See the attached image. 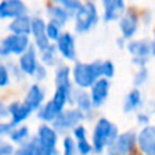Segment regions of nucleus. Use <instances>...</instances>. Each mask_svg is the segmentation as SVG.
<instances>
[{"instance_id":"42","label":"nucleus","mask_w":155,"mask_h":155,"mask_svg":"<svg viewBox=\"0 0 155 155\" xmlns=\"http://www.w3.org/2000/svg\"><path fill=\"white\" fill-rule=\"evenodd\" d=\"M12 124L8 121V123H4V121H0V137L3 136H7L8 132L11 131V128H12Z\"/></svg>"},{"instance_id":"10","label":"nucleus","mask_w":155,"mask_h":155,"mask_svg":"<svg viewBox=\"0 0 155 155\" xmlns=\"http://www.w3.org/2000/svg\"><path fill=\"white\" fill-rule=\"evenodd\" d=\"M139 15L135 11H125L118 19V29L125 40H132L139 30Z\"/></svg>"},{"instance_id":"7","label":"nucleus","mask_w":155,"mask_h":155,"mask_svg":"<svg viewBox=\"0 0 155 155\" xmlns=\"http://www.w3.org/2000/svg\"><path fill=\"white\" fill-rule=\"evenodd\" d=\"M137 147V134L135 131H125L118 134L114 142L106 148V151L112 155H127L135 151Z\"/></svg>"},{"instance_id":"5","label":"nucleus","mask_w":155,"mask_h":155,"mask_svg":"<svg viewBox=\"0 0 155 155\" xmlns=\"http://www.w3.org/2000/svg\"><path fill=\"white\" fill-rule=\"evenodd\" d=\"M87 117L88 116L78 107H70L63 109L51 124L59 134H67L68 131H72L78 124L83 123Z\"/></svg>"},{"instance_id":"31","label":"nucleus","mask_w":155,"mask_h":155,"mask_svg":"<svg viewBox=\"0 0 155 155\" xmlns=\"http://www.w3.org/2000/svg\"><path fill=\"white\" fill-rule=\"evenodd\" d=\"M101 74L104 78L112 79L116 74V65L112 60H102L101 61Z\"/></svg>"},{"instance_id":"38","label":"nucleus","mask_w":155,"mask_h":155,"mask_svg":"<svg viewBox=\"0 0 155 155\" xmlns=\"http://www.w3.org/2000/svg\"><path fill=\"white\" fill-rule=\"evenodd\" d=\"M15 153V147L14 144H11L10 142L2 140L0 137V155H12Z\"/></svg>"},{"instance_id":"34","label":"nucleus","mask_w":155,"mask_h":155,"mask_svg":"<svg viewBox=\"0 0 155 155\" xmlns=\"http://www.w3.org/2000/svg\"><path fill=\"white\" fill-rule=\"evenodd\" d=\"M48 67L46 65H44L42 63H40V65L37 67V70H35L34 75H33V78H34L37 82H44V80L48 79Z\"/></svg>"},{"instance_id":"20","label":"nucleus","mask_w":155,"mask_h":155,"mask_svg":"<svg viewBox=\"0 0 155 155\" xmlns=\"http://www.w3.org/2000/svg\"><path fill=\"white\" fill-rule=\"evenodd\" d=\"M46 15H48L49 21L57 22V23L61 25L63 27L72 19V15H71L70 11H68L64 5L56 4V3L48 5V8H46Z\"/></svg>"},{"instance_id":"18","label":"nucleus","mask_w":155,"mask_h":155,"mask_svg":"<svg viewBox=\"0 0 155 155\" xmlns=\"http://www.w3.org/2000/svg\"><path fill=\"white\" fill-rule=\"evenodd\" d=\"M8 31L14 34L30 35L31 34V16L29 14H23L21 16L11 19L8 23Z\"/></svg>"},{"instance_id":"21","label":"nucleus","mask_w":155,"mask_h":155,"mask_svg":"<svg viewBox=\"0 0 155 155\" xmlns=\"http://www.w3.org/2000/svg\"><path fill=\"white\" fill-rule=\"evenodd\" d=\"M132 57H150V41L148 40H128L125 45Z\"/></svg>"},{"instance_id":"46","label":"nucleus","mask_w":155,"mask_h":155,"mask_svg":"<svg viewBox=\"0 0 155 155\" xmlns=\"http://www.w3.org/2000/svg\"><path fill=\"white\" fill-rule=\"evenodd\" d=\"M153 35H154V38H155V26H154V29H153Z\"/></svg>"},{"instance_id":"14","label":"nucleus","mask_w":155,"mask_h":155,"mask_svg":"<svg viewBox=\"0 0 155 155\" xmlns=\"http://www.w3.org/2000/svg\"><path fill=\"white\" fill-rule=\"evenodd\" d=\"M8 113H10V123L12 125L23 124L30 117L33 110L25 101H12L8 104Z\"/></svg>"},{"instance_id":"37","label":"nucleus","mask_w":155,"mask_h":155,"mask_svg":"<svg viewBox=\"0 0 155 155\" xmlns=\"http://www.w3.org/2000/svg\"><path fill=\"white\" fill-rule=\"evenodd\" d=\"M8 68H10V74H11V78H12V79L18 80V82H22V80L25 79L26 75L22 72V70L19 68L18 64H10Z\"/></svg>"},{"instance_id":"16","label":"nucleus","mask_w":155,"mask_h":155,"mask_svg":"<svg viewBox=\"0 0 155 155\" xmlns=\"http://www.w3.org/2000/svg\"><path fill=\"white\" fill-rule=\"evenodd\" d=\"M23 101L29 105L33 112H37L41 107V105L45 102V90H44V87L38 83L30 84Z\"/></svg>"},{"instance_id":"41","label":"nucleus","mask_w":155,"mask_h":155,"mask_svg":"<svg viewBox=\"0 0 155 155\" xmlns=\"http://www.w3.org/2000/svg\"><path fill=\"white\" fill-rule=\"evenodd\" d=\"M10 117V113H8V105L4 104V101L0 99V121H4Z\"/></svg>"},{"instance_id":"43","label":"nucleus","mask_w":155,"mask_h":155,"mask_svg":"<svg viewBox=\"0 0 155 155\" xmlns=\"http://www.w3.org/2000/svg\"><path fill=\"white\" fill-rule=\"evenodd\" d=\"M127 41H128V40H125V38H124L123 35H120V37L117 38V46H118L120 49H121V48H125Z\"/></svg>"},{"instance_id":"3","label":"nucleus","mask_w":155,"mask_h":155,"mask_svg":"<svg viewBox=\"0 0 155 155\" xmlns=\"http://www.w3.org/2000/svg\"><path fill=\"white\" fill-rule=\"evenodd\" d=\"M74 30L78 34H86L93 30L99 22V11L95 3L86 2L74 15Z\"/></svg>"},{"instance_id":"2","label":"nucleus","mask_w":155,"mask_h":155,"mask_svg":"<svg viewBox=\"0 0 155 155\" xmlns=\"http://www.w3.org/2000/svg\"><path fill=\"white\" fill-rule=\"evenodd\" d=\"M72 83L76 87L90 88L97 79L102 76L101 74V61L95 60L91 63L75 61L74 67L71 68Z\"/></svg>"},{"instance_id":"28","label":"nucleus","mask_w":155,"mask_h":155,"mask_svg":"<svg viewBox=\"0 0 155 155\" xmlns=\"http://www.w3.org/2000/svg\"><path fill=\"white\" fill-rule=\"evenodd\" d=\"M148 78H150V71H148L147 65L143 67H137V71L135 72L134 76V86L135 87H142L147 83Z\"/></svg>"},{"instance_id":"13","label":"nucleus","mask_w":155,"mask_h":155,"mask_svg":"<svg viewBox=\"0 0 155 155\" xmlns=\"http://www.w3.org/2000/svg\"><path fill=\"white\" fill-rule=\"evenodd\" d=\"M137 147L143 154L155 155V125H144L137 134Z\"/></svg>"},{"instance_id":"47","label":"nucleus","mask_w":155,"mask_h":155,"mask_svg":"<svg viewBox=\"0 0 155 155\" xmlns=\"http://www.w3.org/2000/svg\"><path fill=\"white\" fill-rule=\"evenodd\" d=\"M101 2H105V0H101Z\"/></svg>"},{"instance_id":"29","label":"nucleus","mask_w":155,"mask_h":155,"mask_svg":"<svg viewBox=\"0 0 155 155\" xmlns=\"http://www.w3.org/2000/svg\"><path fill=\"white\" fill-rule=\"evenodd\" d=\"M61 33H63V26L59 25L57 22L49 21L48 23H46V35H48V38L52 42H56Z\"/></svg>"},{"instance_id":"40","label":"nucleus","mask_w":155,"mask_h":155,"mask_svg":"<svg viewBox=\"0 0 155 155\" xmlns=\"http://www.w3.org/2000/svg\"><path fill=\"white\" fill-rule=\"evenodd\" d=\"M150 61V57H132L131 63L135 67H143V65H147Z\"/></svg>"},{"instance_id":"19","label":"nucleus","mask_w":155,"mask_h":155,"mask_svg":"<svg viewBox=\"0 0 155 155\" xmlns=\"http://www.w3.org/2000/svg\"><path fill=\"white\" fill-rule=\"evenodd\" d=\"M144 104V99H143V94L140 91L139 87H134L128 94H127L125 99H124L123 104V112L125 114L129 113H134L136 110H139L140 107Z\"/></svg>"},{"instance_id":"15","label":"nucleus","mask_w":155,"mask_h":155,"mask_svg":"<svg viewBox=\"0 0 155 155\" xmlns=\"http://www.w3.org/2000/svg\"><path fill=\"white\" fill-rule=\"evenodd\" d=\"M104 14L102 18L105 22L118 21L120 16L125 12V0H105L102 2Z\"/></svg>"},{"instance_id":"11","label":"nucleus","mask_w":155,"mask_h":155,"mask_svg":"<svg viewBox=\"0 0 155 155\" xmlns=\"http://www.w3.org/2000/svg\"><path fill=\"white\" fill-rule=\"evenodd\" d=\"M59 54L64 60L75 61L76 60V48H75V35L70 31H63L56 42Z\"/></svg>"},{"instance_id":"39","label":"nucleus","mask_w":155,"mask_h":155,"mask_svg":"<svg viewBox=\"0 0 155 155\" xmlns=\"http://www.w3.org/2000/svg\"><path fill=\"white\" fill-rule=\"evenodd\" d=\"M136 121H137V124H139V125H142V127L148 125V124H150V121H151V116L148 114L147 112H139L136 114Z\"/></svg>"},{"instance_id":"27","label":"nucleus","mask_w":155,"mask_h":155,"mask_svg":"<svg viewBox=\"0 0 155 155\" xmlns=\"http://www.w3.org/2000/svg\"><path fill=\"white\" fill-rule=\"evenodd\" d=\"M33 38H40L46 35V22L41 16H33L31 18V34Z\"/></svg>"},{"instance_id":"6","label":"nucleus","mask_w":155,"mask_h":155,"mask_svg":"<svg viewBox=\"0 0 155 155\" xmlns=\"http://www.w3.org/2000/svg\"><path fill=\"white\" fill-rule=\"evenodd\" d=\"M35 137L38 139L41 147L44 148V155H57L59 144V132L49 123H42L37 129Z\"/></svg>"},{"instance_id":"25","label":"nucleus","mask_w":155,"mask_h":155,"mask_svg":"<svg viewBox=\"0 0 155 155\" xmlns=\"http://www.w3.org/2000/svg\"><path fill=\"white\" fill-rule=\"evenodd\" d=\"M7 136L11 143L19 146V144H22V143H25L30 137V129L27 125L18 124V125H14L12 128H11V131L8 132Z\"/></svg>"},{"instance_id":"36","label":"nucleus","mask_w":155,"mask_h":155,"mask_svg":"<svg viewBox=\"0 0 155 155\" xmlns=\"http://www.w3.org/2000/svg\"><path fill=\"white\" fill-rule=\"evenodd\" d=\"M71 132H72V136H74V139H75V140L87 139V129H86V127L83 125L82 123L78 124V125Z\"/></svg>"},{"instance_id":"8","label":"nucleus","mask_w":155,"mask_h":155,"mask_svg":"<svg viewBox=\"0 0 155 155\" xmlns=\"http://www.w3.org/2000/svg\"><path fill=\"white\" fill-rule=\"evenodd\" d=\"M109 94H110V79L101 76L90 87V97L91 101H93L94 109L104 106L105 102L109 98Z\"/></svg>"},{"instance_id":"33","label":"nucleus","mask_w":155,"mask_h":155,"mask_svg":"<svg viewBox=\"0 0 155 155\" xmlns=\"http://www.w3.org/2000/svg\"><path fill=\"white\" fill-rule=\"evenodd\" d=\"M76 151L80 155H88L93 153V144L91 142H88V139L76 140Z\"/></svg>"},{"instance_id":"1","label":"nucleus","mask_w":155,"mask_h":155,"mask_svg":"<svg viewBox=\"0 0 155 155\" xmlns=\"http://www.w3.org/2000/svg\"><path fill=\"white\" fill-rule=\"evenodd\" d=\"M118 128L116 124H113L110 120L105 117H101L97 120L91 135V144H93V153L101 154L106 151V148L114 142L117 137Z\"/></svg>"},{"instance_id":"23","label":"nucleus","mask_w":155,"mask_h":155,"mask_svg":"<svg viewBox=\"0 0 155 155\" xmlns=\"http://www.w3.org/2000/svg\"><path fill=\"white\" fill-rule=\"evenodd\" d=\"M60 112H61V110H60L59 107L54 105V102L51 99V101L44 102V104L41 105V107L37 110V117H38V120L42 121V123L51 124L52 121L57 117V114H59Z\"/></svg>"},{"instance_id":"4","label":"nucleus","mask_w":155,"mask_h":155,"mask_svg":"<svg viewBox=\"0 0 155 155\" xmlns=\"http://www.w3.org/2000/svg\"><path fill=\"white\" fill-rule=\"evenodd\" d=\"M31 46L30 35H21L10 33L0 42V59L4 60L10 56H19Z\"/></svg>"},{"instance_id":"24","label":"nucleus","mask_w":155,"mask_h":155,"mask_svg":"<svg viewBox=\"0 0 155 155\" xmlns=\"http://www.w3.org/2000/svg\"><path fill=\"white\" fill-rule=\"evenodd\" d=\"M15 153L19 155H44V148L41 147L37 137H29L25 143L19 144L18 148H15Z\"/></svg>"},{"instance_id":"26","label":"nucleus","mask_w":155,"mask_h":155,"mask_svg":"<svg viewBox=\"0 0 155 155\" xmlns=\"http://www.w3.org/2000/svg\"><path fill=\"white\" fill-rule=\"evenodd\" d=\"M54 86H72L71 68L59 64L54 71Z\"/></svg>"},{"instance_id":"44","label":"nucleus","mask_w":155,"mask_h":155,"mask_svg":"<svg viewBox=\"0 0 155 155\" xmlns=\"http://www.w3.org/2000/svg\"><path fill=\"white\" fill-rule=\"evenodd\" d=\"M150 54H151V57L155 59V38H153L150 41Z\"/></svg>"},{"instance_id":"12","label":"nucleus","mask_w":155,"mask_h":155,"mask_svg":"<svg viewBox=\"0 0 155 155\" xmlns=\"http://www.w3.org/2000/svg\"><path fill=\"white\" fill-rule=\"evenodd\" d=\"M40 57H38V51L35 49V46H30L26 52H23L22 54H19V59L16 64L19 65V68L22 70V72L26 76L34 75L37 67L40 65Z\"/></svg>"},{"instance_id":"32","label":"nucleus","mask_w":155,"mask_h":155,"mask_svg":"<svg viewBox=\"0 0 155 155\" xmlns=\"http://www.w3.org/2000/svg\"><path fill=\"white\" fill-rule=\"evenodd\" d=\"M11 74L8 65H5L4 63H0V88H5L10 86L11 83Z\"/></svg>"},{"instance_id":"30","label":"nucleus","mask_w":155,"mask_h":155,"mask_svg":"<svg viewBox=\"0 0 155 155\" xmlns=\"http://www.w3.org/2000/svg\"><path fill=\"white\" fill-rule=\"evenodd\" d=\"M63 154L64 155H74L76 154V140L74 139V136H64L63 137Z\"/></svg>"},{"instance_id":"9","label":"nucleus","mask_w":155,"mask_h":155,"mask_svg":"<svg viewBox=\"0 0 155 155\" xmlns=\"http://www.w3.org/2000/svg\"><path fill=\"white\" fill-rule=\"evenodd\" d=\"M29 12L23 0H0V21H11Z\"/></svg>"},{"instance_id":"45","label":"nucleus","mask_w":155,"mask_h":155,"mask_svg":"<svg viewBox=\"0 0 155 155\" xmlns=\"http://www.w3.org/2000/svg\"><path fill=\"white\" fill-rule=\"evenodd\" d=\"M53 3H56V4H64L65 0H52Z\"/></svg>"},{"instance_id":"22","label":"nucleus","mask_w":155,"mask_h":155,"mask_svg":"<svg viewBox=\"0 0 155 155\" xmlns=\"http://www.w3.org/2000/svg\"><path fill=\"white\" fill-rule=\"evenodd\" d=\"M38 57H40V61L46 67H57L60 63L59 60V51H57L56 44L52 42L48 48L42 49V51L38 52Z\"/></svg>"},{"instance_id":"17","label":"nucleus","mask_w":155,"mask_h":155,"mask_svg":"<svg viewBox=\"0 0 155 155\" xmlns=\"http://www.w3.org/2000/svg\"><path fill=\"white\" fill-rule=\"evenodd\" d=\"M71 105H74L75 107L80 109L82 112H84L88 116V113L93 112V101H91L90 93L87 91V88H80L78 87L76 90H72V95H71Z\"/></svg>"},{"instance_id":"35","label":"nucleus","mask_w":155,"mask_h":155,"mask_svg":"<svg viewBox=\"0 0 155 155\" xmlns=\"http://www.w3.org/2000/svg\"><path fill=\"white\" fill-rule=\"evenodd\" d=\"M61 5H64V7L70 11L71 15H72V18H74V15L79 11V8L83 5V3L80 2V0H65L64 4H61Z\"/></svg>"}]
</instances>
